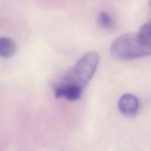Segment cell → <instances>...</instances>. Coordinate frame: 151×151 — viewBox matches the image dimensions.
Segmentation results:
<instances>
[{
    "label": "cell",
    "mask_w": 151,
    "mask_h": 151,
    "mask_svg": "<svg viewBox=\"0 0 151 151\" xmlns=\"http://www.w3.org/2000/svg\"><path fill=\"white\" fill-rule=\"evenodd\" d=\"M99 63V55L96 51L84 54L65 74L61 84L77 86L82 89L94 74Z\"/></svg>",
    "instance_id": "cell-2"
},
{
    "label": "cell",
    "mask_w": 151,
    "mask_h": 151,
    "mask_svg": "<svg viewBox=\"0 0 151 151\" xmlns=\"http://www.w3.org/2000/svg\"><path fill=\"white\" fill-rule=\"evenodd\" d=\"M82 91L83 89L77 86L60 84L55 89V96L57 98L64 97L67 100L73 101L81 97Z\"/></svg>",
    "instance_id": "cell-4"
},
{
    "label": "cell",
    "mask_w": 151,
    "mask_h": 151,
    "mask_svg": "<svg viewBox=\"0 0 151 151\" xmlns=\"http://www.w3.org/2000/svg\"><path fill=\"white\" fill-rule=\"evenodd\" d=\"M99 25L104 29H111L114 27V21L112 18L106 12H101L97 17Z\"/></svg>",
    "instance_id": "cell-7"
},
{
    "label": "cell",
    "mask_w": 151,
    "mask_h": 151,
    "mask_svg": "<svg viewBox=\"0 0 151 151\" xmlns=\"http://www.w3.org/2000/svg\"><path fill=\"white\" fill-rule=\"evenodd\" d=\"M17 47L15 41L8 37L0 38V57L8 58L13 56Z\"/></svg>",
    "instance_id": "cell-5"
},
{
    "label": "cell",
    "mask_w": 151,
    "mask_h": 151,
    "mask_svg": "<svg viewBox=\"0 0 151 151\" xmlns=\"http://www.w3.org/2000/svg\"><path fill=\"white\" fill-rule=\"evenodd\" d=\"M149 5H150V7L151 9V0H149Z\"/></svg>",
    "instance_id": "cell-8"
},
{
    "label": "cell",
    "mask_w": 151,
    "mask_h": 151,
    "mask_svg": "<svg viewBox=\"0 0 151 151\" xmlns=\"http://www.w3.org/2000/svg\"><path fill=\"white\" fill-rule=\"evenodd\" d=\"M110 54L117 60H132L151 55V47L145 44L137 34L126 33L114 40Z\"/></svg>",
    "instance_id": "cell-1"
},
{
    "label": "cell",
    "mask_w": 151,
    "mask_h": 151,
    "mask_svg": "<svg viewBox=\"0 0 151 151\" xmlns=\"http://www.w3.org/2000/svg\"><path fill=\"white\" fill-rule=\"evenodd\" d=\"M118 107L122 114L126 117H132L138 111L139 101L135 96L132 94H125L120 98Z\"/></svg>",
    "instance_id": "cell-3"
},
{
    "label": "cell",
    "mask_w": 151,
    "mask_h": 151,
    "mask_svg": "<svg viewBox=\"0 0 151 151\" xmlns=\"http://www.w3.org/2000/svg\"><path fill=\"white\" fill-rule=\"evenodd\" d=\"M137 35L145 44L151 47V21L146 22L141 27Z\"/></svg>",
    "instance_id": "cell-6"
}]
</instances>
